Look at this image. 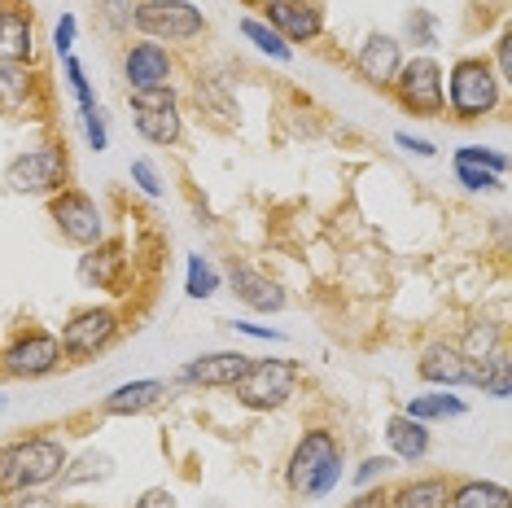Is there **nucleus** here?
Returning <instances> with one entry per match:
<instances>
[{
	"instance_id": "27",
	"label": "nucleus",
	"mask_w": 512,
	"mask_h": 508,
	"mask_svg": "<svg viewBox=\"0 0 512 508\" xmlns=\"http://www.w3.org/2000/svg\"><path fill=\"white\" fill-rule=\"evenodd\" d=\"M114 473V460L106 452H84L75 460V469H71V460H66V469H62V487H84V482H106Z\"/></svg>"
},
{
	"instance_id": "23",
	"label": "nucleus",
	"mask_w": 512,
	"mask_h": 508,
	"mask_svg": "<svg viewBox=\"0 0 512 508\" xmlns=\"http://www.w3.org/2000/svg\"><path fill=\"white\" fill-rule=\"evenodd\" d=\"M460 355L469 360V386H477V373H482V364L491 360L495 351H504V329L491 325V320H473L469 333L456 342Z\"/></svg>"
},
{
	"instance_id": "46",
	"label": "nucleus",
	"mask_w": 512,
	"mask_h": 508,
	"mask_svg": "<svg viewBox=\"0 0 512 508\" xmlns=\"http://www.w3.org/2000/svg\"><path fill=\"white\" fill-rule=\"evenodd\" d=\"M66 508H88V504H66Z\"/></svg>"
},
{
	"instance_id": "33",
	"label": "nucleus",
	"mask_w": 512,
	"mask_h": 508,
	"mask_svg": "<svg viewBox=\"0 0 512 508\" xmlns=\"http://www.w3.org/2000/svg\"><path fill=\"white\" fill-rule=\"evenodd\" d=\"M456 163L482 167V171H491V176H504V171H508V158L499 154V149H486V145H460L456 149Z\"/></svg>"
},
{
	"instance_id": "47",
	"label": "nucleus",
	"mask_w": 512,
	"mask_h": 508,
	"mask_svg": "<svg viewBox=\"0 0 512 508\" xmlns=\"http://www.w3.org/2000/svg\"><path fill=\"white\" fill-rule=\"evenodd\" d=\"M0 408H5V395H0Z\"/></svg>"
},
{
	"instance_id": "35",
	"label": "nucleus",
	"mask_w": 512,
	"mask_h": 508,
	"mask_svg": "<svg viewBox=\"0 0 512 508\" xmlns=\"http://www.w3.org/2000/svg\"><path fill=\"white\" fill-rule=\"evenodd\" d=\"M79 123H84V141H88L92 154H106V149H110V132H106V114H101V106L79 110Z\"/></svg>"
},
{
	"instance_id": "24",
	"label": "nucleus",
	"mask_w": 512,
	"mask_h": 508,
	"mask_svg": "<svg viewBox=\"0 0 512 508\" xmlns=\"http://www.w3.org/2000/svg\"><path fill=\"white\" fill-rule=\"evenodd\" d=\"M447 508H512V491L491 478H464V482H451Z\"/></svg>"
},
{
	"instance_id": "11",
	"label": "nucleus",
	"mask_w": 512,
	"mask_h": 508,
	"mask_svg": "<svg viewBox=\"0 0 512 508\" xmlns=\"http://www.w3.org/2000/svg\"><path fill=\"white\" fill-rule=\"evenodd\" d=\"M132 101V123L141 132V141L171 149L184 136V114H180V97L176 88H149V92H127Z\"/></svg>"
},
{
	"instance_id": "5",
	"label": "nucleus",
	"mask_w": 512,
	"mask_h": 508,
	"mask_svg": "<svg viewBox=\"0 0 512 508\" xmlns=\"http://www.w3.org/2000/svg\"><path fill=\"white\" fill-rule=\"evenodd\" d=\"M298 381H302L298 360H250V368L232 386V395L250 412H276L298 395Z\"/></svg>"
},
{
	"instance_id": "41",
	"label": "nucleus",
	"mask_w": 512,
	"mask_h": 508,
	"mask_svg": "<svg viewBox=\"0 0 512 508\" xmlns=\"http://www.w3.org/2000/svg\"><path fill=\"white\" fill-rule=\"evenodd\" d=\"M228 329L246 333V338H259V342H285V333H281V329H267V325H250V320H232Z\"/></svg>"
},
{
	"instance_id": "17",
	"label": "nucleus",
	"mask_w": 512,
	"mask_h": 508,
	"mask_svg": "<svg viewBox=\"0 0 512 508\" xmlns=\"http://www.w3.org/2000/svg\"><path fill=\"white\" fill-rule=\"evenodd\" d=\"M36 57V22L18 0H0V66H31Z\"/></svg>"
},
{
	"instance_id": "42",
	"label": "nucleus",
	"mask_w": 512,
	"mask_h": 508,
	"mask_svg": "<svg viewBox=\"0 0 512 508\" xmlns=\"http://www.w3.org/2000/svg\"><path fill=\"white\" fill-rule=\"evenodd\" d=\"M132 508H180V500H176V495H171L167 487H154V491H145Z\"/></svg>"
},
{
	"instance_id": "15",
	"label": "nucleus",
	"mask_w": 512,
	"mask_h": 508,
	"mask_svg": "<svg viewBox=\"0 0 512 508\" xmlns=\"http://www.w3.org/2000/svg\"><path fill=\"white\" fill-rule=\"evenodd\" d=\"M250 368L246 351H211V355H197L176 373L180 386H202V390H232L241 381V373Z\"/></svg>"
},
{
	"instance_id": "32",
	"label": "nucleus",
	"mask_w": 512,
	"mask_h": 508,
	"mask_svg": "<svg viewBox=\"0 0 512 508\" xmlns=\"http://www.w3.org/2000/svg\"><path fill=\"white\" fill-rule=\"evenodd\" d=\"M136 5L141 0H97V18L106 22V31H114V36H127L136 22Z\"/></svg>"
},
{
	"instance_id": "3",
	"label": "nucleus",
	"mask_w": 512,
	"mask_h": 508,
	"mask_svg": "<svg viewBox=\"0 0 512 508\" xmlns=\"http://www.w3.org/2000/svg\"><path fill=\"white\" fill-rule=\"evenodd\" d=\"M442 97H447V110L460 123H477L499 110L504 79L495 75V66L486 57H460L451 71H442Z\"/></svg>"
},
{
	"instance_id": "8",
	"label": "nucleus",
	"mask_w": 512,
	"mask_h": 508,
	"mask_svg": "<svg viewBox=\"0 0 512 508\" xmlns=\"http://www.w3.org/2000/svg\"><path fill=\"white\" fill-rule=\"evenodd\" d=\"M119 333H123V316L114 307H84L62 325L57 342H62L66 360L84 364V360H97L101 351H110L119 342Z\"/></svg>"
},
{
	"instance_id": "36",
	"label": "nucleus",
	"mask_w": 512,
	"mask_h": 508,
	"mask_svg": "<svg viewBox=\"0 0 512 508\" xmlns=\"http://www.w3.org/2000/svg\"><path fill=\"white\" fill-rule=\"evenodd\" d=\"M132 184H136V189L145 193L149 202H158L162 193H167V189H162V176H158V167L149 163V158H132Z\"/></svg>"
},
{
	"instance_id": "48",
	"label": "nucleus",
	"mask_w": 512,
	"mask_h": 508,
	"mask_svg": "<svg viewBox=\"0 0 512 508\" xmlns=\"http://www.w3.org/2000/svg\"><path fill=\"white\" fill-rule=\"evenodd\" d=\"M250 5H263V0H250Z\"/></svg>"
},
{
	"instance_id": "37",
	"label": "nucleus",
	"mask_w": 512,
	"mask_h": 508,
	"mask_svg": "<svg viewBox=\"0 0 512 508\" xmlns=\"http://www.w3.org/2000/svg\"><path fill=\"white\" fill-rule=\"evenodd\" d=\"M456 180H460L469 193H495L499 184H504V176H491V171H482V167H464V163H456Z\"/></svg>"
},
{
	"instance_id": "34",
	"label": "nucleus",
	"mask_w": 512,
	"mask_h": 508,
	"mask_svg": "<svg viewBox=\"0 0 512 508\" xmlns=\"http://www.w3.org/2000/svg\"><path fill=\"white\" fill-rule=\"evenodd\" d=\"M62 75H66V84H71V92H75L79 110H92V106H97V97H92V84H88V75H84V66H79L75 53L62 57Z\"/></svg>"
},
{
	"instance_id": "31",
	"label": "nucleus",
	"mask_w": 512,
	"mask_h": 508,
	"mask_svg": "<svg viewBox=\"0 0 512 508\" xmlns=\"http://www.w3.org/2000/svg\"><path fill=\"white\" fill-rule=\"evenodd\" d=\"M403 40L416 44V49H434L438 44V14H429V9H412L403 22Z\"/></svg>"
},
{
	"instance_id": "22",
	"label": "nucleus",
	"mask_w": 512,
	"mask_h": 508,
	"mask_svg": "<svg viewBox=\"0 0 512 508\" xmlns=\"http://www.w3.org/2000/svg\"><path fill=\"white\" fill-rule=\"evenodd\" d=\"M386 443H390V456L403 460V465H421L429 456V447H434V438H429V425L425 421H412V417H390L386 421Z\"/></svg>"
},
{
	"instance_id": "16",
	"label": "nucleus",
	"mask_w": 512,
	"mask_h": 508,
	"mask_svg": "<svg viewBox=\"0 0 512 508\" xmlns=\"http://www.w3.org/2000/svg\"><path fill=\"white\" fill-rule=\"evenodd\" d=\"M399 66H403V40L390 36V31H372L355 53V75L364 79L368 88H390Z\"/></svg>"
},
{
	"instance_id": "25",
	"label": "nucleus",
	"mask_w": 512,
	"mask_h": 508,
	"mask_svg": "<svg viewBox=\"0 0 512 508\" xmlns=\"http://www.w3.org/2000/svg\"><path fill=\"white\" fill-rule=\"evenodd\" d=\"M469 412V403H464L460 395H451V390H442V395H416L403 403V417L412 421H447V417H464Z\"/></svg>"
},
{
	"instance_id": "7",
	"label": "nucleus",
	"mask_w": 512,
	"mask_h": 508,
	"mask_svg": "<svg viewBox=\"0 0 512 508\" xmlns=\"http://www.w3.org/2000/svg\"><path fill=\"white\" fill-rule=\"evenodd\" d=\"M390 92L399 97L403 110L421 114V119H438V114L447 110V97H442V66H438V57H429V53L403 57L399 75L390 79Z\"/></svg>"
},
{
	"instance_id": "4",
	"label": "nucleus",
	"mask_w": 512,
	"mask_h": 508,
	"mask_svg": "<svg viewBox=\"0 0 512 508\" xmlns=\"http://www.w3.org/2000/svg\"><path fill=\"white\" fill-rule=\"evenodd\" d=\"M5 184L18 198H53L71 184V158H66V145H36L27 154H18L14 163L5 167Z\"/></svg>"
},
{
	"instance_id": "43",
	"label": "nucleus",
	"mask_w": 512,
	"mask_h": 508,
	"mask_svg": "<svg viewBox=\"0 0 512 508\" xmlns=\"http://www.w3.org/2000/svg\"><path fill=\"white\" fill-rule=\"evenodd\" d=\"M495 75L499 79H504V84H508V79H512V36H499V49H495Z\"/></svg>"
},
{
	"instance_id": "9",
	"label": "nucleus",
	"mask_w": 512,
	"mask_h": 508,
	"mask_svg": "<svg viewBox=\"0 0 512 508\" xmlns=\"http://www.w3.org/2000/svg\"><path fill=\"white\" fill-rule=\"evenodd\" d=\"M132 27L158 44H189L206 31V14L189 0H141Z\"/></svg>"
},
{
	"instance_id": "14",
	"label": "nucleus",
	"mask_w": 512,
	"mask_h": 508,
	"mask_svg": "<svg viewBox=\"0 0 512 508\" xmlns=\"http://www.w3.org/2000/svg\"><path fill=\"white\" fill-rule=\"evenodd\" d=\"M127 272H132V259H127L123 241H97L79 254V281L88 290H106V294H127Z\"/></svg>"
},
{
	"instance_id": "6",
	"label": "nucleus",
	"mask_w": 512,
	"mask_h": 508,
	"mask_svg": "<svg viewBox=\"0 0 512 508\" xmlns=\"http://www.w3.org/2000/svg\"><path fill=\"white\" fill-rule=\"evenodd\" d=\"M62 364H66L62 342L49 329H18L14 338L0 346V377H9V381L53 377Z\"/></svg>"
},
{
	"instance_id": "45",
	"label": "nucleus",
	"mask_w": 512,
	"mask_h": 508,
	"mask_svg": "<svg viewBox=\"0 0 512 508\" xmlns=\"http://www.w3.org/2000/svg\"><path fill=\"white\" fill-rule=\"evenodd\" d=\"M9 508H62L53 500V495H31L27 491V500H9Z\"/></svg>"
},
{
	"instance_id": "30",
	"label": "nucleus",
	"mask_w": 512,
	"mask_h": 508,
	"mask_svg": "<svg viewBox=\"0 0 512 508\" xmlns=\"http://www.w3.org/2000/svg\"><path fill=\"white\" fill-rule=\"evenodd\" d=\"M189 298H215L219 294V268L206 254H189V276H184Z\"/></svg>"
},
{
	"instance_id": "13",
	"label": "nucleus",
	"mask_w": 512,
	"mask_h": 508,
	"mask_svg": "<svg viewBox=\"0 0 512 508\" xmlns=\"http://www.w3.org/2000/svg\"><path fill=\"white\" fill-rule=\"evenodd\" d=\"M263 22L289 44V49L324 36V9L316 0H263Z\"/></svg>"
},
{
	"instance_id": "21",
	"label": "nucleus",
	"mask_w": 512,
	"mask_h": 508,
	"mask_svg": "<svg viewBox=\"0 0 512 508\" xmlns=\"http://www.w3.org/2000/svg\"><path fill=\"white\" fill-rule=\"evenodd\" d=\"M390 508H447L451 504V478L442 473H421V478H407L394 491H386Z\"/></svg>"
},
{
	"instance_id": "20",
	"label": "nucleus",
	"mask_w": 512,
	"mask_h": 508,
	"mask_svg": "<svg viewBox=\"0 0 512 508\" xmlns=\"http://www.w3.org/2000/svg\"><path fill=\"white\" fill-rule=\"evenodd\" d=\"M228 285H232V294H237L250 311H281V307H285V290H281V285H276L267 272L250 268V263H237V259H232V263H228Z\"/></svg>"
},
{
	"instance_id": "10",
	"label": "nucleus",
	"mask_w": 512,
	"mask_h": 508,
	"mask_svg": "<svg viewBox=\"0 0 512 508\" xmlns=\"http://www.w3.org/2000/svg\"><path fill=\"white\" fill-rule=\"evenodd\" d=\"M49 219H53L57 233H62V241H71V246H79V250L106 241V211H101L97 198L84 193V189H71V184H66L62 193H53Z\"/></svg>"
},
{
	"instance_id": "38",
	"label": "nucleus",
	"mask_w": 512,
	"mask_h": 508,
	"mask_svg": "<svg viewBox=\"0 0 512 508\" xmlns=\"http://www.w3.org/2000/svg\"><path fill=\"white\" fill-rule=\"evenodd\" d=\"M390 465H394V456H368V460H359V469H355V487L364 491V487H372V482H381Z\"/></svg>"
},
{
	"instance_id": "44",
	"label": "nucleus",
	"mask_w": 512,
	"mask_h": 508,
	"mask_svg": "<svg viewBox=\"0 0 512 508\" xmlns=\"http://www.w3.org/2000/svg\"><path fill=\"white\" fill-rule=\"evenodd\" d=\"M346 508H390V504H386V491H381V487H377V491L364 487V491H359V495H355V500L346 504Z\"/></svg>"
},
{
	"instance_id": "26",
	"label": "nucleus",
	"mask_w": 512,
	"mask_h": 508,
	"mask_svg": "<svg viewBox=\"0 0 512 508\" xmlns=\"http://www.w3.org/2000/svg\"><path fill=\"white\" fill-rule=\"evenodd\" d=\"M36 92L31 66H0V114H22Z\"/></svg>"
},
{
	"instance_id": "40",
	"label": "nucleus",
	"mask_w": 512,
	"mask_h": 508,
	"mask_svg": "<svg viewBox=\"0 0 512 508\" xmlns=\"http://www.w3.org/2000/svg\"><path fill=\"white\" fill-rule=\"evenodd\" d=\"M394 145L407 149V154H416V158H434L438 154L434 141H425V136H412V132H394Z\"/></svg>"
},
{
	"instance_id": "39",
	"label": "nucleus",
	"mask_w": 512,
	"mask_h": 508,
	"mask_svg": "<svg viewBox=\"0 0 512 508\" xmlns=\"http://www.w3.org/2000/svg\"><path fill=\"white\" fill-rule=\"evenodd\" d=\"M75 31H79L75 14H62V18H57V27H53V49H57V57L75 53Z\"/></svg>"
},
{
	"instance_id": "28",
	"label": "nucleus",
	"mask_w": 512,
	"mask_h": 508,
	"mask_svg": "<svg viewBox=\"0 0 512 508\" xmlns=\"http://www.w3.org/2000/svg\"><path fill=\"white\" fill-rule=\"evenodd\" d=\"M477 390H486L491 399H508L512 395V355H508V346L504 351H495L491 360L482 364V373H477Z\"/></svg>"
},
{
	"instance_id": "2",
	"label": "nucleus",
	"mask_w": 512,
	"mask_h": 508,
	"mask_svg": "<svg viewBox=\"0 0 512 508\" xmlns=\"http://www.w3.org/2000/svg\"><path fill=\"white\" fill-rule=\"evenodd\" d=\"M342 482V443L333 430H307L294 443V452L285 460V487L302 495V500H320Z\"/></svg>"
},
{
	"instance_id": "18",
	"label": "nucleus",
	"mask_w": 512,
	"mask_h": 508,
	"mask_svg": "<svg viewBox=\"0 0 512 508\" xmlns=\"http://www.w3.org/2000/svg\"><path fill=\"white\" fill-rule=\"evenodd\" d=\"M416 377L438 390L469 386V360L460 355L456 342H429L421 351V360H416Z\"/></svg>"
},
{
	"instance_id": "1",
	"label": "nucleus",
	"mask_w": 512,
	"mask_h": 508,
	"mask_svg": "<svg viewBox=\"0 0 512 508\" xmlns=\"http://www.w3.org/2000/svg\"><path fill=\"white\" fill-rule=\"evenodd\" d=\"M66 460V443L57 434H22V438H9L0 447V495L14 500V495H27V491H40L49 482L62 478Z\"/></svg>"
},
{
	"instance_id": "19",
	"label": "nucleus",
	"mask_w": 512,
	"mask_h": 508,
	"mask_svg": "<svg viewBox=\"0 0 512 508\" xmlns=\"http://www.w3.org/2000/svg\"><path fill=\"white\" fill-rule=\"evenodd\" d=\"M171 386L158 377H141V381H123V386H114L106 399H101V412L106 417H141V412L158 408V403H167Z\"/></svg>"
},
{
	"instance_id": "12",
	"label": "nucleus",
	"mask_w": 512,
	"mask_h": 508,
	"mask_svg": "<svg viewBox=\"0 0 512 508\" xmlns=\"http://www.w3.org/2000/svg\"><path fill=\"white\" fill-rule=\"evenodd\" d=\"M176 75V57L158 40H136L123 53V84L127 92H149V88H171Z\"/></svg>"
},
{
	"instance_id": "29",
	"label": "nucleus",
	"mask_w": 512,
	"mask_h": 508,
	"mask_svg": "<svg viewBox=\"0 0 512 508\" xmlns=\"http://www.w3.org/2000/svg\"><path fill=\"white\" fill-rule=\"evenodd\" d=\"M241 36H246L259 53L272 57V62H289V57H294V49H289V44H285L281 36H276V31L267 27L263 18H241Z\"/></svg>"
}]
</instances>
